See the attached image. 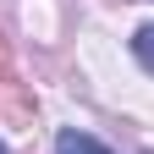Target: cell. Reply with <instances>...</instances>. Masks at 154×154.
Wrapping results in <instances>:
<instances>
[{
	"label": "cell",
	"mask_w": 154,
	"mask_h": 154,
	"mask_svg": "<svg viewBox=\"0 0 154 154\" xmlns=\"http://www.w3.org/2000/svg\"><path fill=\"white\" fill-rule=\"evenodd\" d=\"M55 154H110L99 138H88V132H77V127H66L61 138H55Z\"/></svg>",
	"instance_id": "obj_1"
},
{
	"label": "cell",
	"mask_w": 154,
	"mask_h": 154,
	"mask_svg": "<svg viewBox=\"0 0 154 154\" xmlns=\"http://www.w3.org/2000/svg\"><path fill=\"white\" fill-rule=\"evenodd\" d=\"M132 55H138V61H143V72H154V22L132 33Z\"/></svg>",
	"instance_id": "obj_2"
},
{
	"label": "cell",
	"mask_w": 154,
	"mask_h": 154,
	"mask_svg": "<svg viewBox=\"0 0 154 154\" xmlns=\"http://www.w3.org/2000/svg\"><path fill=\"white\" fill-rule=\"evenodd\" d=\"M0 154H6V143H0Z\"/></svg>",
	"instance_id": "obj_3"
}]
</instances>
